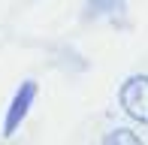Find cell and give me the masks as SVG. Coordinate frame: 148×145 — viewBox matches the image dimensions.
Listing matches in <instances>:
<instances>
[{"label": "cell", "mask_w": 148, "mask_h": 145, "mask_svg": "<svg viewBox=\"0 0 148 145\" xmlns=\"http://www.w3.org/2000/svg\"><path fill=\"white\" fill-rule=\"evenodd\" d=\"M118 103L127 118L148 124V76H130L118 91Z\"/></svg>", "instance_id": "1"}, {"label": "cell", "mask_w": 148, "mask_h": 145, "mask_svg": "<svg viewBox=\"0 0 148 145\" xmlns=\"http://www.w3.org/2000/svg\"><path fill=\"white\" fill-rule=\"evenodd\" d=\"M33 97H36V82H24L21 88L15 91V97H12L9 109H6V124H3V133L12 136L18 130V124L27 118V112L33 106Z\"/></svg>", "instance_id": "2"}, {"label": "cell", "mask_w": 148, "mask_h": 145, "mask_svg": "<svg viewBox=\"0 0 148 145\" xmlns=\"http://www.w3.org/2000/svg\"><path fill=\"white\" fill-rule=\"evenodd\" d=\"M100 145H145L142 139H139L133 130H127V127H118V130H109V133L103 136V142Z\"/></svg>", "instance_id": "3"}]
</instances>
